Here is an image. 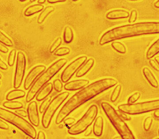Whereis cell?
<instances>
[{
	"instance_id": "6da1fadb",
	"label": "cell",
	"mask_w": 159,
	"mask_h": 139,
	"mask_svg": "<svg viewBox=\"0 0 159 139\" xmlns=\"http://www.w3.org/2000/svg\"><path fill=\"white\" fill-rule=\"evenodd\" d=\"M113 78L99 80L87 85L72 95L64 105L57 116L56 123L60 124L73 111L97 95L117 85Z\"/></svg>"
},
{
	"instance_id": "7a4b0ae2",
	"label": "cell",
	"mask_w": 159,
	"mask_h": 139,
	"mask_svg": "<svg viewBox=\"0 0 159 139\" xmlns=\"http://www.w3.org/2000/svg\"><path fill=\"white\" fill-rule=\"evenodd\" d=\"M159 34V22H141L114 28L104 33L99 44L103 45L111 41L142 35Z\"/></svg>"
},
{
	"instance_id": "3957f363",
	"label": "cell",
	"mask_w": 159,
	"mask_h": 139,
	"mask_svg": "<svg viewBox=\"0 0 159 139\" xmlns=\"http://www.w3.org/2000/svg\"><path fill=\"white\" fill-rule=\"evenodd\" d=\"M67 60L64 58L57 60L55 63L50 66L46 71H44L39 77L33 83L30 89L28 92L26 97L27 102L34 99L35 96L39 92L42 88L47 84L66 64Z\"/></svg>"
},
{
	"instance_id": "277c9868",
	"label": "cell",
	"mask_w": 159,
	"mask_h": 139,
	"mask_svg": "<svg viewBox=\"0 0 159 139\" xmlns=\"http://www.w3.org/2000/svg\"><path fill=\"white\" fill-rule=\"evenodd\" d=\"M101 107L122 139H136L130 128L112 106L103 102Z\"/></svg>"
},
{
	"instance_id": "5b68a950",
	"label": "cell",
	"mask_w": 159,
	"mask_h": 139,
	"mask_svg": "<svg viewBox=\"0 0 159 139\" xmlns=\"http://www.w3.org/2000/svg\"><path fill=\"white\" fill-rule=\"evenodd\" d=\"M0 118L17 127L28 136L36 139L37 130L34 126L19 115L1 107L0 108Z\"/></svg>"
},
{
	"instance_id": "8992f818",
	"label": "cell",
	"mask_w": 159,
	"mask_h": 139,
	"mask_svg": "<svg viewBox=\"0 0 159 139\" xmlns=\"http://www.w3.org/2000/svg\"><path fill=\"white\" fill-rule=\"evenodd\" d=\"M118 108L120 112L127 115H136L148 113L159 109V99L133 104H123L120 105Z\"/></svg>"
},
{
	"instance_id": "52a82bcc",
	"label": "cell",
	"mask_w": 159,
	"mask_h": 139,
	"mask_svg": "<svg viewBox=\"0 0 159 139\" xmlns=\"http://www.w3.org/2000/svg\"><path fill=\"white\" fill-rule=\"evenodd\" d=\"M98 108L96 105H93L88 108L83 116L70 127L68 132L71 135H77L84 132L91 126L96 119Z\"/></svg>"
},
{
	"instance_id": "ba28073f",
	"label": "cell",
	"mask_w": 159,
	"mask_h": 139,
	"mask_svg": "<svg viewBox=\"0 0 159 139\" xmlns=\"http://www.w3.org/2000/svg\"><path fill=\"white\" fill-rule=\"evenodd\" d=\"M69 93L64 92L56 96L50 103L43 113L42 124L43 128H47L51 124L52 119L60 106L69 96Z\"/></svg>"
},
{
	"instance_id": "9c48e42d",
	"label": "cell",
	"mask_w": 159,
	"mask_h": 139,
	"mask_svg": "<svg viewBox=\"0 0 159 139\" xmlns=\"http://www.w3.org/2000/svg\"><path fill=\"white\" fill-rule=\"evenodd\" d=\"M26 66V60L25 54L22 52H18L14 80V87L15 89H18L22 85L25 76Z\"/></svg>"
},
{
	"instance_id": "30bf717a",
	"label": "cell",
	"mask_w": 159,
	"mask_h": 139,
	"mask_svg": "<svg viewBox=\"0 0 159 139\" xmlns=\"http://www.w3.org/2000/svg\"><path fill=\"white\" fill-rule=\"evenodd\" d=\"M87 59L86 56H80L69 64L62 72L61 76L62 81L64 83L68 82L81 67L84 64Z\"/></svg>"
},
{
	"instance_id": "8fae6325",
	"label": "cell",
	"mask_w": 159,
	"mask_h": 139,
	"mask_svg": "<svg viewBox=\"0 0 159 139\" xmlns=\"http://www.w3.org/2000/svg\"><path fill=\"white\" fill-rule=\"evenodd\" d=\"M46 69L45 66L43 65H38L35 67L29 73L25 79L24 82V88L25 89L28 90L30 89L31 85L34 83L38 77L43 73Z\"/></svg>"
},
{
	"instance_id": "7c38bea8",
	"label": "cell",
	"mask_w": 159,
	"mask_h": 139,
	"mask_svg": "<svg viewBox=\"0 0 159 139\" xmlns=\"http://www.w3.org/2000/svg\"><path fill=\"white\" fill-rule=\"evenodd\" d=\"M28 116L30 123L35 127L39 125L40 118L38 111V106L37 102L33 101L30 103L27 107Z\"/></svg>"
},
{
	"instance_id": "4fadbf2b",
	"label": "cell",
	"mask_w": 159,
	"mask_h": 139,
	"mask_svg": "<svg viewBox=\"0 0 159 139\" xmlns=\"http://www.w3.org/2000/svg\"><path fill=\"white\" fill-rule=\"evenodd\" d=\"M89 81L86 79H80L72 80L68 82L64 86V89L66 90L75 91L81 89L87 86Z\"/></svg>"
},
{
	"instance_id": "5bb4252c",
	"label": "cell",
	"mask_w": 159,
	"mask_h": 139,
	"mask_svg": "<svg viewBox=\"0 0 159 139\" xmlns=\"http://www.w3.org/2000/svg\"><path fill=\"white\" fill-rule=\"evenodd\" d=\"M129 16L128 12L124 10H116L109 12L107 14L106 17L109 20H117L128 18Z\"/></svg>"
},
{
	"instance_id": "9a60e30c",
	"label": "cell",
	"mask_w": 159,
	"mask_h": 139,
	"mask_svg": "<svg viewBox=\"0 0 159 139\" xmlns=\"http://www.w3.org/2000/svg\"><path fill=\"white\" fill-rule=\"evenodd\" d=\"M53 89V84H52V83L50 82L46 84L42 89L38 93L36 97V100L38 101H41L45 100L52 91Z\"/></svg>"
},
{
	"instance_id": "2e32d148",
	"label": "cell",
	"mask_w": 159,
	"mask_h": 139,
	"mask_svg": "<svg viewBox=\"0 0 159 139\" xmlns=\"http://www.w3.org/2000/svg\"><path fill=\"white\" fill-rule=\"evenodd\" d=\"M94 60L93 58L88 59L86 63L80 68L76 73V77L80 78L84 76L93 66Z\"/></svg>"
},
{
	"instance_id": "e0dca14e",
	"label": "cell",
	"mask_w": 159,
	"mask_h": 139,
	"mask_svg": "<svg viewBox=\"0 0 159 139\" xmlns=\"http://www.w3.org/2000/svg\"><path fill=\"white\" fill-rule=\"evenodd\" d=\"M143 74L148 82L154 88L159 87V83L152 72L148 67H145L143 69Z\"/></svg>"
},
{
	"instance_id": "ac0fdd59",
	"label": "cell",
	"mask_w": 159,
	"mask_h": 139,
	"mask_svg": "<svg viewBox=\"0 0 159 139\" xmlns=\"http://www.w3.org/2000/svg\"><path fill=\"white\" fill-rule=\"evenodd\" d=\"M103 126H104V120L103 118L101 116L98 117L96 119L94 123L93 133L96 136H100L102 135L103 130Z\"/></svg>"
},
{
	"instance_id": "d6986e66",
	"label": "cell",
	"mask_w": 159,
	"mask_h": 139,
	"mask_svg": "<svg viewBox=\"0 0 159 139\" xmlns=\"http://www.w3.org/2000/svg\"><path fill=\"white\" fill-rule=\"evenodd\" d=\"M25 96V92L21 89H16L8 93L6 96V99L9 101L23 98Z\"/></svg>"
},
{
	"instance_id": "ffe728a7",
	"label": "cell",
	"mask_w": 159,
	"mask_h": 139,
	"mask_svg": "<svg viewBox=\"0 0 159 139\" xmlns=\"http://www.w3.org/2000/svg\"><path fill=\"white\" fill-rule=\"evenodd\" d=\"M44 8V6L42 4H35L29 7L25 11V15L26 16H30L35 14L42 11Z\"/></svg>"
},
{
	"instance_id": "44dd1931",
	"label": "cell",
	"mask_w": 159,
	"mask_h": 139,
	"mask_svg": "<svg viewBox=\"0 0 159 139\" xmlns=\"http://www.w3.org/2000/svg\"><path fill=\"white\" fill-rule=\"evenodd\" d=\"M159 53V39L150 47L147 52L148 59H151Z\"/></svg>"
},
{
	"instance_id": "7402d4cb",
	"label": "cell",
	"mask_w": 159,
	"mask_h": 139,
	"mask_svg": "<svg viewBox=\"0 0 159 139\" xmlns=\"http://www.w3.org/2000/svg\"><path fill=\"white\" fill-rule=\"evenodd\" d=\"M55 11V8L53 6H49L46 7L43 11L40 14L38 17V23L39 24H42L44 22L47 16Z\"/></svg>"
},
{
	"instance_id": "603a6c76",
	"label": "cell",
	"mask_w": 159,
	"mask_h": 139,
	"mask_svg": "<svg viewBox=\"0 0 159 139\" xmlns=\"http://www.w3.org/2000/svg\"><path fill=\"white\" fill-rule=\"evenodd\" d=\"M3 106L6 108L12 110H18L23 107V103L17 101H7L3 103Z\"/></svg>"
},
{
	"instance_id": "cb8c5ba5",
	"label": "cell",
	"mask_w": 159,
	"mask_h": 139,
	"mask_svg": "<svg viewBox=\"0 0 159 139\" xmlns=\"http://www.w3.org/2000/svg\"><path fill=\"white\" fill-rule=\"evenodd\" d=\"M74 37L73 31L71 28L66 27L64 29V41L66 43H70L72 41Z\"/></svg>"
},
{
	"instance_id": "d4e9b609",
	"label": "cell",
	"mask_w": 159,
	"mask_h": 139,
	"mask_svg": "<svg viewBox=\"0 0 159 139\" xmlns=\"http://www.w3.org/2000/svg\"><path fill=\"white\" fill-rule=\"evenodd\" d=\"M111 47L115 50L120 54H125L126 49L125 46L119 41L113 42L111 44Z\"/></svg>"
},
{
	"instance_id": "484cf974",
	"label": "cell",
	"mask_w": 159,
	"mask_h": 139,
	"mask_svg": "<svg viewBox=\"0 0 159 139\" xmlns=\"http://www.w3.org/2000/svg\"><path fill=\"white\" fill-rule=\"evenodd\" d=\"M0 34V41L2 43L9 47H12L13 46L12 41L5 34H3L2 32H1Z\"/></svg>"
},
{
	"instance_id": "4316f807",
	"label": "cell",
	"mask_w": 159,
	"mask_h": 139,
	"mask_svg": "<svg viewBox=\"0 0 159 139\" xmlns=\"http://www.w3.org/2000/svg\"><path fill=\"white\" fill-rule=\"evenodd\" d=\"M121 87L120 85H118L113 90L111 96V101L112 102H115L119 98L120 93Z\"/></svg>"
},
{
	"instance_id": "83f0119b",
	"label": "cell",
	"mask_w": 159,
	"mask_h": 139,
	"mask_svg": "<svg viewBox=\"0 0 159 139\" xmlns=\"http://www.w3.org/2000/svg\"><path fill=\"white\" fill-rule=\"evenodd\" d=\"M70 52V49L67 47H61L57 49L54 53V54L57 56H64L69 54Z\"/></svg>"
},
{
	"instance_id": "f1b7e54d",
	"label": "cell",
	"mask_w": 159,
	"mask_h": 139,
	"mask_svg": "<svg viewBox=\"0 0 159 139\" xmlns=\"http://www.w3.org/2000/svg\"><path fill=\"white\" fill-rule=\"evenodd\" d=\"M51 100H52V97L50 96V97H47L39 107V111L41 113H43L45 112V110H46V108H47L48 106L51 103V101H52Z\"/></svg>"
},
{
	"instance_id": "f546056e",
	"label": "cell",
	"mask_w": 159,
	"mask_h": 139,
	"mask_svg": "<svg viewBox=\"0 0 159 139\" xmlns=\"http://www.w3.org/2000/svg\"><path fill=\"white\" fill-rule=\"evenodd\" d=\"M16 55V50H13L11 51L8 57V65L12 67L14 65L15 61Z\"/></svg>"
},
{
	"instance_id": "4dcf8cb0",
	"label": "cell",
	"mask_w": 159,
	"mask_h": 139,
	"mask_svg": "<svg viewBox=\"0 0 159 139\" xmlns=\"http://www.w3.org/2000/svg\"><path fill=\"white\" fill-rule=\"evenodd\" d=\"M62 43V39L61 37H58L54 41L50 48V52L51 53L54 52L57 50V49L60 46Z\"/></svg>"
},
{
	"instance_id": "1f68e13d",
	"label": "cell",
	"mask_w": 159,
	"mask_h": 139,
	"mask_svg": "<svg viewBox=\"0 0 159 139\" xmlns=\"http://www.w3.org/2000/svg\"><path fill=\"white\" fill-rule=\"evenodd\" d=\"M152 121H153V118L152 117L149 116L146 118L144 122V128L145 130L148 131L150 129Z\"/></svg>"
},
{
	"instance_id": "d6a6232c",
	"label": "cell",
	"mask_w": 159,
	"mask_h": 139,
	"mask_svg": "<svg viewBox=\"0 0 159 139\" xmlns=\"http://www.w3.org/2000/svg\"><path fill=\"white\" fill-rule=\"evenodd\" d=\"M140 97V93L139 92H135L130 96L128 99V104L135 103Z\"/></svg>"
},
{
	"instance_id": "836d02e7",
	"label": "cell",
	"mask_w": 159,
	"mask_h": 139,
	"mask_svg": "<svg viewBox=\"0 0 159 139\" xmlns=\"http://www.w3.org/2000/svg\"><path fill=\"white\" fill-rule=\"evenodd\" d=\"M53 87L57 92H60L63 90V85L59 79H56L53 81Z\"/></svg>"
},
{
	"instance_id": "e575fe53",
	"label": "cell",
	"mask_w": 159,
	"mask_h": 139,
	"mask_svg": "<svg viewBox=\"0 0 159 139\" xmlns=\"http://www.w3.org/2000/svg\"><path fill=\"white\" fill-rule=\"evenodd\" d=\"M137 17V12L135 10H133L131 11L128 22L129 23H134L135 22Z\"/></svg>"
},
{
	"instance_id": "d590c367",
	"label": "cell",
	"mask_w": 159,
	"mask_h": 139,
	"mask_svg": "<svg viewBox=\"0 0 159 139\" xmlns=\"http://www.w3.org/2000/svg\"><path fill=\"white\" fill-rule=\"evenodd\" d=\"M149 63L154 70L159 72V65L156 61L151 59L149 61Z\"/></svg>"
},
{
	"instance_id": "8d00e7d4",
	"label": "cell",
	"mask_w": 159,
	"mask_h": 139,
	"mask_svg": "<svg viewBox=\"0 0 159 139\" xmlns=\"http://www.w3.org/2000/svg\"><path fill=\"white\" fill-rule=\"evenodd\" d=\"M15 112L17 115H19L21 117H26L28 116L27 112L25 111V110H23V109H18V110L16 111Z\"/></svg>"
},
{
	"instance_id": "74e56055",
	"label": "cell",
	"mask_w": 159,
	"mask_h": 139,
	"mask_svg": "<svg viewBox=\"0 0 159 139\" xmlns=\"http://www.w3.org/2000/svg\"><path fill=\"white\" fill-rule=\"evenodd\" d=\"M75 119L73 118H68L64 120V123L67 125H70L75 123Z\"/></svg>"
},
{
	"instance_id": "f35d334b",
	"label": "cell",
	"mask_w": 159,
	"mask_h": 139,
	"mask_svg": "<svg viewBox=\"0 0 159 139\" xmlns=\"http://www.w3.org/2000/svg\"><path fill=\"white\" fill-rule=\"evenodd\" d=\"M0 128L3 129L8 130L9 129V126L7 123L4 122L2 119H0Z\"/></svg>"
},
{
	"instance_id": "ab89813d",
	"label": "cell",
	"mask_w": 159,
	"mask_h": 139,
	"mask_svg": "<svg viewBox=\"0 0 159 139\" xmlns=\"http://www.w3.org/2000/svg\"><path fill=\"white\" fill-rule=\"evenodd\" d=\"M120 115L123 119H125L126 120H129L131 119V117L130 116H128L127 114L123 113V112H120Z\"/></svg>"
},
{
	"instance_id": "60d3db41",
	"label": "cell",
	"mask_w": 159,
	"mask_h": 139,
	"mask_svg": "<svg viewBox=\"0 0 159 139\" xmlns=\"http://www.w3.org/2000/svg\"><path fill=\"white\" fill-rule=\"evenodd\" d=\"M37 139H46V136L43 132L40 131L38 134Z\"/></svg>"
},
{
	"instance_id": "b9f144b4",
	"label": "cell",
	"mask_w": 159,
	"mask_h": 139,
	"mask_svg": "<svg viewBox=\"0 0 159 139\" xmlns=\"http://www.w3.org/2000/svg\"><path fill=\"white\" fill-rule=\"evenodd\" d=\"M0 51L3 53H7L9 51V49L5 45L1 44L0 45Z\"/></svg>"
},
{
	"instance_id": "7bdbcfd3",
	"label": "cell",
	"mask_w": 159,
	"mask_h": 139,
	"mask_svg": "<svg viewBox=\"0 0 159 139\" xmlns=\"http://www.w3.org/2000/svg\"><path fill=\"white\" fill-rule=\"evenodd\" d=\"M0 67H1V68L3 70H7L8 69V66H7V64L1 59L0 60Z\"/></svg>"
},
{
	"instance_id": "ee69618b",
	"label": "cell",
	"mask_w": 159,
	"mask_h": 139,
	"mask_svg": "<svg viewBox=\"0 0 159 139\" xmlns=\"http://www.w3.org/2000/svg\"><path fill=\"white\" fill-rule=\"evenodd\" d=\"M84 135L85 136H88L92 133V128L91 127H89V128L87 129L84 132Z\"/></svg>"
},
{
	"instance_id": "f6af8a7d",
	"label": "cell",
	"mask_w": 159,
	"mask_h": 139,
	"mask_svg": "<svg viewBox=\"0 0 159 139\" xmlns=\"http://www.w3.org/2000/svg\"><path fill=\"white\" fill-rule=\"evenodd\" d=\"M66 0H48V2L52 4L57 3V2H65Z\"/></svg>"
},
{
	"instance_id": "bcb514c9",
	"label": "cell",
	"mask_w": 159,
	"mask_h": 139,
	"mask_svg": "<svg viewBox=\"0 0 159 139\" xmlns=\"http://www.w3.org/2000/svg\"><path fill=\"white\" fill-rule=\"evenodd\" d=\"M154 115L157 118H159V109L154 111Z\"/></svg>"
},
{
	"instance_id": "7dc6e473",
	"label": "cell",
	"mask_w": 159,
	"mask_h": 139,
	"mask_svg": "<svg viewBox=\"0 0 159 139\" xmlns=\"http://www.w3.org/2000/svg\"><path fill=\"white\" fill-rule=\"evenodd\" d=\"M154 6L155 8L159 9V1H157L154 3Z\"/></svg>"
},
{
	"instance_id": "c3c4849f",
	"label": "cell",
	"mask_w": 159,
	"mask_h": 139,
	"mask_svg": "<svg viewBox=\"0 0 159 139\" xmlns=\"http://www.w3.org/2000/svg\"><path fill=\"white\" fill-rule=\"evenodd\" d=\"M46 1L45 0H39L38 1V3H39L40 4H43L44 2H45Z\"/></svg>"
},
{
	"instance_id": "681fc988",
	"label": "cell",
	"mask_w": 159,
	"mask_h": 139,
	"mask_svg": "<svg viewBox=\"0 0 159 139\" xmlns=\"http://www.w3.org/2000/svg\"><path fill=\"white\" fill-rule=\"evenodd\" d=\"M155 61L157 62V63L159 65V56H156V57H155Z\"/></svg>"
},
{
	"instance_id": "f907efd6",
	"label": "cell",
	"mask_w": 159,
	"mask_h": 139,
	"mask_svg": "<svg viewBox=\"0 0 159 139\" xmlns=\"http://www.w3.org/2000/svg\"><path fill=\"white\" fill-rule=\"evenodd\" d=\"M68 139H80L78 137H69Z\"/></svg>"
},
{
	"instance_id": "816d5d0a",
	"label": "cell",
	"mask_w": 159,
	"mask_h": 139,
	"mask_svg": "<svg viewBox=\"0 0 159 139\" xmlns=\"http://www.w3.org/2000/svg\"><path fill=\"white\" fill-rule=\"evenodd\" d=\"M113 139H122V138H121L120 136H117L114 137Z\"/></svg>"
},
{
	"instance_id": "f5cc1de1",
	"label": "cell",
	"mask_w": 159,
	"mask_h": 139,
	"mask_svg": "<svg viewBox=\"0 0 159 139\" xmlns=\"http://www.w3.org/2000/svg\"><path fill=\"white\" fill-rule=\"evenodd\" d=\"M31 138H30L29 136H28V137H27L26 139H31Z\"/></svg>"
},
{
	"instance_id": "db71d44e",
	"label": "cell",
	"mask_w": 159,
	"mask_h": 139,
	"mask_svg": "<svg viewBox=\"0 0 159 139\" xmlns=\"http://www.w3.org/2000/svg\"><path fill=\"white\" fill-rule=\"evenodd\" d=\"M20 1L21 2H24L25 1V0H20Z\"/></svg>"
},
{
	"instance_id": "11a10c76",
	"label": "cell",
	"mask_w": 159,
	"mask_h": 139,
	"mask_svg": "<svg viewBox=\"0 0 159 139\" xmlns=\"http://www.w3.org/2000/svg\"><path fill=\"white\" fill-rule=\"evenodd\" d=\"M93 139V138H87V139H84V138H83V139Z\"/></svg>"
},
{
	"instance_id": "9f6ffc18",
	"label": "cell",
	"mask_w": 159,
	"mask_h": 139,
	"mask_svg": "<svg viewBox=\"0 0 159 139\" xmlns=\"http://www.w3.org/2000/svg\"><path fill=\"white\" fill-rule=\"evenodd\" d=\"M159 139V138H156V139Z\"/></svg>"
},
{
	"instance_id": "6f0895ef",
	"label": "cell",
	"mask_w": 159,
	"mask_h": 139,
	"mask_svg": "<svg viewBox=\"0 0 159 139\" xmlns=\"http://www.w3.org/2000/svg\"><path fill=\"white\" fill-rule=\"evenodd\" d=\"M158 132H159V130H158Z\"/></svg>"
}]
</instances>
